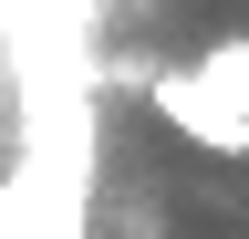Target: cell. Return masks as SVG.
Segmentation results:
<instances>
[{
	"label": "cell",
	"mask_w": 249,
	"mask_h": 239,
	"mask_svg": "<svg viewBox=\"0 0 249 239\" xmlns=\"http://www.w3.org/2000/svg\"><path fill=\"white\" fill-rule=\"evenodd\" d=\"M83 125L31 114V156L0 187V239H83Z\"/></svg>",
	"instance_id": "6da1fadb"
},
{
	"label": "cell",
	"mask_w": 249,
	"mask_h": 239,
	"mask_svg": "<svg viewBox=\"0 0 249 239\" xmlns=\"http://www.w3.org/2000/svg\"><path fill=\"white\" fill-rule=\"evenodd\" d=\"M145 104H156V125H177L187 146H208V156H249V114L218 94L197 63H166V73L145 83Z\"/></svg>",
	"instance_id": "7a4b0ae2"
},
{
	"label": "cell",
	"mask_w": 249,
	"mask_h": 239,
	"mask_svg": "<svg viewBox=\"0 0 249 239\" xmlns=\"http://www.w3.org/2000/svg\"><path fill=\"white\" fill-rule=\"evenodd\" d=\"M197 73H208L218 94H229V104L249 114V32H239V42H208V52H197Z\"/></svg>",
	"instance_id": "3957f363"
}]
</instances>
